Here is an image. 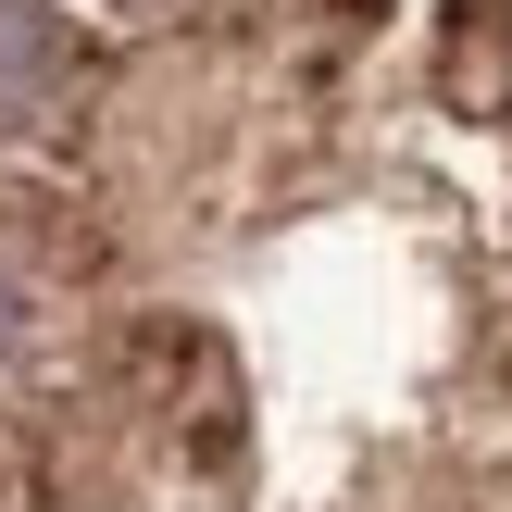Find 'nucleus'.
Returning <instances> with one entry per match:
<instances>
[{"instance_id": "1", "label": "nucleus", "mask_w": 512, "mask_h": 512, "mask_svg": "<svg viewBox=\"0 0 512 512\" xmlns=\"http://www.w3.org/2000/svg\"><path fill=\"white\" fill-rule=\"evenodd\" d=\"M0 512H512V0H0Z\"/></svg>"}]
</instances>
